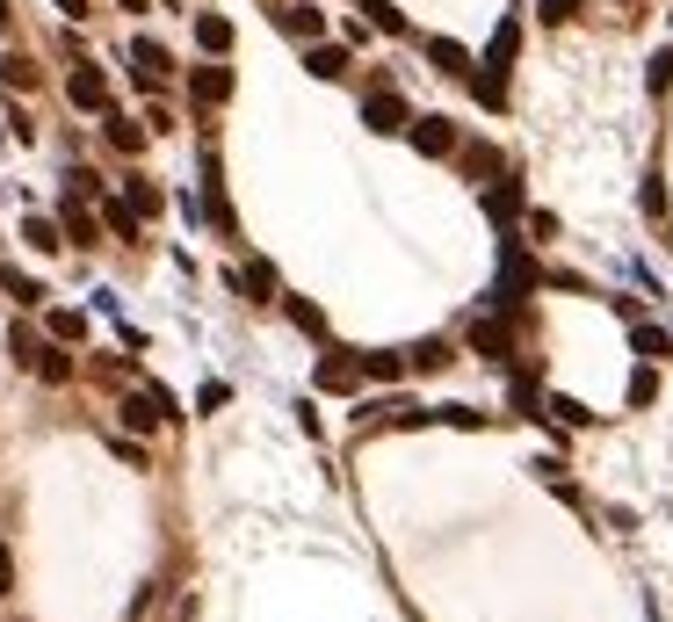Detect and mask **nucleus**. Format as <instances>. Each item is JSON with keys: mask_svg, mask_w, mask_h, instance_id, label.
I'll use <instances>...</instances> for the list:
<instances>
[{"mask_svg": "<svg viewBox=\"0 0 673 622\" xmlns=\"http://www.w3.org/2000/svg\"><path fill=\"white\" fill-rule=\"evenodd\" d=\"M174 413V398H167V384H145V391H131L124 406H116V420H124V434H152Z\"/></svg>", "mask_w": 673, "mask_h": 622, "instance_id": "nucleus-1", "label": "nucleus"}, {"mask_svg": "<svg viewBox=\"0 0 673 622\" xmlns=\"http://www.w3.org/2000/svg\"><path fill=\"white\" fill-rule=\"evenodd\" d=\"M66 102L87 109V116H102V109H109V73H102V66H73V73H66Z\"/></svg>", "mask_w": 673, "mask_h": 622, "instance_id": "nucleus-2", "label": "nucleus"}, {"mask_svg": "<svg viewBox=\"0 0 673 622\" xmlns=\"http://www.w3.org/2000/svg\"><path fill=\"white\" fill-rule=\"evenodd\" d=\"M362 123H370L377 138H391V131H406V123H413V109H406V95H391V87H377V95L362 102Z\"/></svg>", "mask_w": 673, "mask_h": 622, "instance_id": "nucleus-3", "label": "nucleus"}, {"mask_svg": "<svg viewBox=\"0 0 673 622\" xmlns=\"http://www.w3.org/2000/svg\"><path fill=\"white\" fill-rule=\"evenodd\" d=\"M514 51H522V22L507 15V22L493 29V44H485V58H478V73H493V80H507V73H514Z\"/></svg>", "mask_w": 673, "mask_h": 622, "instance_id": "nucleus-4", "label": "nucleus"}, {"mask_svg": "<svg viewBox=\"0 0 673 622\" xmlns=\"http://www.w3.org/2000/svg\"><path fill=\"white\" fill-rule=\"evenodd\" d=\"M471 348H478L485 362H507V355H514V326L500 319V311H485V319H471Z\"/></svg>", "mask_w": 673, "mask_h": 622, "instance_id": "nucleus-5", "label": "nucleus"}, {"mask_svg": "<svg viewBox=\"0 0 673 622\" xmlns=\"http://www.w3.org/2000/svg\"><path fill=\"white\" fill-rule=\"evenodd\" d=\"M406 131H413V145L427 152V160H449V152H456V123L449 116H413Z\"/></svg>", "mask_w": 673, "mask_h": 622, "instance_id": "nucleus-6", "label": "nucleus"}, {"mask_svg": "<svg viewBox=\"0 0 673 622\" xmlns=\"http://www.w3.org/2000/svg\"><path fill=\"white\" fill-rule=\"evenodd\" d=\"M275 29H283V37H297V44H319V37H326V15L297 0V8H275Z\"/></svg>", "mask_w": 673, "mask_h": 622, "instance_id": "nucleus-7", "label": "nucleus"}, {"mask_svg": "<svg viewBox=\"0 0 673 622\" xmlns=\"http://www.w3.org/2000/svg\"><path fill=\"white\" fill-rule=\"evenodd\" d=\"M174 66V58H167V44L160 37H138L131 44V73H138V87H160V73Z\"/></svg>", "mask_w": 673, "mask_h": 622, "instance_id": "nucleus-8", "label": "nucleus"}, {"mask_svg": "<svg viewBox=\"0 0 673 622\" xmlns=\"http://www.w3.org/2000/svg\"><path fill=\"white\" fill-rule=\"evenodd\" d=\"M189 95H196V109L232 102V73H225V66H196V73H189Z\"/></svg>", "mask_w": 673, "mask_h": 622, "instance_id": "nucleus-9", "label": "nucleus"}, {"mask_svg": "<svg viewBox=\"0 0 673 622\" xmlns=\"http://www.w3.org/2000/svg\"><path fill=\"white\" fill-rule=\"evenodd\" d=\"M427 58H435V73H449V80H471V51H464V44L427 37Z\"/></svg>", "mask_w": 673, "mask_h": 622, "instance_id": "nucleus-10", "label": "nucleus"}, {"mask_svg": "<svg viewBox=\"0 0 673 622\" xmlns=\"http://www.w3.org/2000/svg\"><path fill=\"white\" fill-rule=\"evenodd\" d=\"M355 384H362V362H348V355H326V362H319V391H341V398H348Z\"/></svg>", "mask_w": 673, "mask_h": 622, "instance_id": "nucleus-11", "label": "nucleus"}, {"mask_svg": "<svg viewBox=\"0 0 673 622\" xmlns=\"http://www.w3.org/2000/svg\"><path fill=\"white\" fill-rule=\"evenodd\" d=\"M66 232H73V246H95L102 239V217L87 210V196H66Z\"/></svg>", "mask_w": 673, "mask_h": 622, "instance_id": "nucleus-12", "label": "nucleus"}, {"mask_svg": "<svg viewBox=\"0 0 673 622\" xmlns=\"http://www.w3.org/2000/svg\"><path fill=\"white\" fill-rule=\"evenodd\" d=\"M304 73H312V80H341L348 73V51L341 44H312V51H304Z\"/></svg>", "mask_w": 673, "mask_h": 622, "instance_id": "nucleus-13", "label": "nucleus"}, {"mask_svg": "<svg viewBox=\"0 0 673 622\" xmlns=\"http://www.w3.org/2000/svg\"><path fill=\"white\" fill-rule=\"evenodd\" d=\"M196 44H203L210 58H225V51H232V22H225V15H196Z\"/></svg>", "mask_w": 673, "mask_h": 622, "instance_id": "nucleus-14", "label": "nucleus"}, {"mask_svg": "<svg viewBox=\"0 0 673 622\" xmlns=\"http://www.w3.org/2000/svg\"><path fill=\"white\" fill-rule=\"evenodd\" d=\"M102 131H109V145H116V152H138V145H145V123L116 116V109H102Z\"/></svg>", "mask_w": 673, "mask_h": 622, "instance_id": "nucleus-15", "label": "nucleus"}, {"mask_svg": "<svg viewBox=\"0 0 673 622\" xmlns=\"http://www.w3.org/2000/svg\"><path fill=\"white\" fill-rule=\"evenodd\" d=\"M232 283H239V290H247L254 304H268V297H275V268H268V261H247V268H239V275H232Z\"/></svg>", "mask_w": 673, "mask_h": 622, "instance_id": "nucleus-16", "label": "nucleus"}, {"mask_svg": "<svg viewBox=\"0 0 673 622\" xmlns=\"http://www.w3.org/2000/svg\"><path fill=\"white\" fill-rule=\"evenodd\" d=\"M124 203H131L138 217H160V210H167V196H160V189H152V181H145V174H131V181H124Z\"/></svg>", "mask_w": 673, "mask_h": 622, "instance_id": "nucleus-17", "label": "nucleus"}, {"mask_svg": "<svg viewBox=\"0 0 673 622\" xmlns=\"http://www.w3.org/2000/svg\"><path fill=\"white\" fill-rule=\"evenodd\" d=\"M283 311H290V326H297V333H312V340L326 333V311H319L312 297H283Z\"/></svg>", "mask_w": 673, "mask_h": 622, "instance_id": "nucleus-18", "label": "nucleus"}, {"mask_svg": "<svg viewBox=\"0 0 673 622\" xmlns=\"http://www.w3.org/2000/svg\"><path fill=\"white\" fill-rule=\"evenodd\" d=\"M362 377H370V384H399L406 377V355H362Z\"/></svg>", "mask_w": 673, "mask_h": 622, "instance_id": "nucleus-19", "label": "nucleus"}, {"mask_svg": "<svg viewBox=\"0 0 673 622\" xmlns=\"http://www.w3.org/2000/svg\"><path fill=\"white\" fill-rule=\"evenodd\" d=\"M630 348L645 355V362H666V355H673V333H659V326H637V340H630Z\"/></svg>", "mask_w": 673, "mask_h": 622, "instance_id": "nucleus-20", "label": "nucleus"}, {"mask_svg": "<svg viewBox=\"0 0 673 622\" xmlns=\"http://www.w3.org/2000/svg\"><path fill=\"white\" fill-rule=\"evenodd\" d=\"M29 369H37L44 384H66V377H73V355H58V348H37V362H29Z\"/></svg>", "mask_w": 673, "mask_h": 622, "instance_id": "nucleus-21", "label": "nucleus"}, {"mask_svg": "<svg viewBox=\"0 0 673 622\" xmlns=\"http://www.w3.org/2000/svg\"><path fill=\"white\" fill-rule=\"evenodd\" d=\"M0 290H8L15 304H37V297H44V283H29L22 268H0Z\"/></svg>", "mask_w": 673, "mask_h": 622, "instance_id": "nucleus-22", "label": "nucleus"}, {"mask_svg": "<svg viewBox=\"0 0 673 622\" xmlns=\"http://www.w3.org/2000/svg\"><path fill=\"white\" fill-rule=\"evenodd\" d=\"M102 225H109V232H124V239H138V210H131V203H109V196H102Z\"/></svg>", "mask_w": 673, "mask_h": 622, "instance_id": "nucleus-23", "label": "nucleus"}, {"mask_svg": "<svg viewBox=\"0 0 673 622\" xmlns=\"http://www.w3.org/2000/svg\"><path fill=\"white\" fill-rule=\"evenodd\" d=\"M0 80H8L15 95H29V87H37V66H29V58H0Z\"/></svg>", "mask_w": 673, "mask_h": 622, "instance_id": "nucleus-24", "label": "nucleus"}, {"mask_svg": "<svg viewBox=\"0 0 673 622\" xmlns=\"http://www.w3.org/2000/svg\"><path fill=\"white\" fill-rule=\"evenodd\" d=\"M22 239L37 246V254H51V246H58V225H51V217H22Z\"/></svg>", "mask_w": 673, "mask_h": 622, "instance_id": "nucleus-25", "label": "nucleus"}, {"mask_svg": "<svg viewBox=\"0 0 673 622\" xmlns=\"http://www.w3.org/2000/svg\"><path fill=\"white\" fill-rule=\"evenodd\" d=\"M550 420H558V427H594V413L579 406V398H550Z\"/></svg>", "mask_w": 673, "mask_h": 622, "instance_id": "nucleus-26", "label": "nucleus"}, {"mask_svg": "<svg viewBox=\"0 0 673 622\" xmlns=\"http://www.w3.org/2000/svg\"><path fill=\"white\" fill-rule=\"evenodd\" d=\"M449 362V340H420V348L406 355V369H442Z\"/></svg>", "mask_w": 673, "mask_h": 622, "instance_id": "nucleus-27", "label": "nucleus"}, {"mask_svg": "<svg viewBox=\"0 0 673 622\" xmlns=\"http://www.w3.org/2000/svg\"><path fill=\"white\" fill-rule=\"evenodd\" d=\"M485 210H493L500 225H507V217H522V189H493V196H485Z\"/></svg>", "mask_w": 673, "mask_h": 622, "instance_id": "nucleus-28", "label": "nucleus"}, {"mask_svg": "<svg viewBox=\"0 0 673 622\" xmlns=\"http://www.w3.org/2000/svg\"><path fill=\"white\" fill-rule=\"evenodd\" d=\"M427 420H442V427H485V413H471V406H435Z\"/></svg>", "mask_w": 673, "mask_h": 622, "instance_id": "nucleus-29", "label": "nucleus"}, {"mask_svg": "<svg viewBox=\"0 0 673 622\" xmlns=\"http://www.w3.org/2000/svg\"><path fill=\"white\" fill-rule=\"evenodd\" d=\"M362 8H370V22H377V29H391V37H399V29H406V15L391 8V0H362Z\"/></svg>", "mask_w": 673, "mask_h": 622, "instance_id": "nucleus-30", "label": "nucleus"}, {"mask_svg": "<svg viewBox=\"0 0 673 622\" xmlns=\"http://www.w3.org/2000/svg\"><path fill=\"white\" fill-rule=\"evenodd\" d=\"M652 398H659V377H652V362H645V369L630 377V406H652Z\"/></svg>", "mask_w": 673, "mask_h": 622, "instance_id": "nucleus-31", "label": "nucleus"}, {"mask_svg": "<svg viewBox=\"0 0 673 622\" xmlns=\"http://www.w3.org/2000/svg\"><path fill=\"white\" fill-rule=\"evenodd\" d=\"M51 333L58 340H87V319H80V311H51Z\"/></svg>", "mask_w": 673, "mask_h": 622, "instance_id": "nucleus-32", "label": "nucleus"}, {"mask_svg": "<svg viewBox=\"0 0 673 622\" xmlns=\"http://www.w3.org/2000/svg\"><path fill=\"white\" fill-rule=\"evenodd\" d=\"M507 398H514V413H536V377H514Z\"/></svg>", "mask_w": 673, "mask_h": 622, "instance_id": "nucleus-33", "label": "nucleus"}, {"mask_svg": "<svg viewBox=\"0 0 673 622\" xmlns=\"http://www.w3.org/2000/svg\"><path fill=\"white\" fill-rule=\"evenodd\" d=\"M8 348H15L22 362H37V348H44V340H37V333H29V326H15V333H8Z\"/></svg>", "mask_w": 673, "mask_h": 622, "instance_id": "nucleus-34", "label": "nucleus"}, {"mask_svg": "<svg viewBox=\"0 0 673 622\" xmlns=\"http://www.w3.org/2000/svg\"><path fill=\"white\" fill-rule=\"evenodd\" d=\"M464 167H471V174H500V152H485V145H471V152H464Z\"/></svg>", "mask_w": 673, "mask_h": 622, "instance_id": "nucleus-35", "label": "nucleus"}, {"mask_svg": "<svg viewBox=\"0 0 673 622\" xmlns=\"http://www.w3.org/2000/svg\"><path fill=\"white\" fill-rule=\"evenodd\" d=\"M572 8H579V0H543V22H565Z\"/></svg>", "mask_w": 673, "mask_h": 622, "instance_id": "nucleus-36", "label": "nucleus"}, {"mask_svg": "<svg viewBox=\"0 0 673 622\" xmlns=\"http://www.w3.org/2000/svg\"><path fill=\"white\" fill-rule=\"evenodd\" d=\"M8 586H15V557L0 550V594H8Z\"/></svg>", "mask_w": 673, "mask_h": 622, "instance_id": "nucleus-37", "label": "nucleus"}, {"mask_svg": "<svg viewBox=\"0 0 673 622\" xmlns=\"http://www.w3.org/2000/svg\"><path fill=\"white\" fill-rule=\"evenodd\" d=\"M58 15H73V22H80V15H87V0H58Z\"/></svg>", "mask_w": 673, "mask_h": 622, "instance_id": "nucleus-38", "label": "nucleus"}, {"mask_svg": "<svg viewBox=\"0 0 673 622\" xmlns=\"http://www.w3.org/2000/svg\"><path fill=\"white\" fill-rule=\"evenodd\" d=\"M0 22H8V0H0Z\"/></svg>", "mask_w": 673, "mask_h": 622, "instance_id": "nucleus-39", "label": "nucleus"}, {"mask_svg": "<svg viewBox=\"0 0 673 622\" xmlns=\"http://www.w3.org/2000/svg\"><path fill=\"white\" fill-rule=\"evenodd\" d=\"M124 8H145V0H124Z\"/></svg>", "mask_w": 673, "mask_h": 622, "instance_id": "nucleus-40", "label": "nucleus"}]
</instances>
